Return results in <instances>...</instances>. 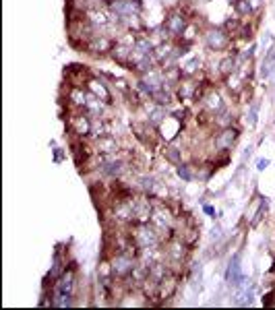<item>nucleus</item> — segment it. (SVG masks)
Segmentation results:
<instances>
[{"label": "nucleus", "instance_id": "f257e3e1", "mask_svg": "<svg viewBox=\"0 0 275 310\" xmlns=\"http://www.w3.org/2000/svg\"><path fill=\"white\" fill-rule=\"evenodd\" d=\"M135 256L124 254V253H116V256L112 258V273L116 277H129L135 271Z\"/></svg>", "mask_w": 275, "mask_h": 310}, {"label": "nucleus", "instance_id": "f03ea898", "mask_svg": "<svg viewBox=\"0 0 275 310\" xmlns=\"http://www.w3.org/2000/svg\"><path fill=\"white\" fill-rule=\"evenodd\" d=\"M205 44H207L209 50H215V52H221L230 46V35L228 31H221V29H211V31L205 35Z\"/></svg>", "mask_w": 275, "mask_h": 310}, {"label": "nucleus", "instance_id": "7ed1b4c3", "mask_svg": "<svg viewBox=\"0 0 275 310\" xmlns=\"http://www.w3.org/2000/svg\"><path fill=\"white\" fill-rule=\"evenodd\" d=\"M164 31L165 33H170L172 37H178L186 31V17L182 13H174L170 15L168 19H165V23H164Z\"/></svg>", "mask_w": 275, "mask_h": 310}, {"label": "nucleus", "instance_id": "20e7f679", "mask_svg": "<svg viewBox=\"0 0 275 310\" xmlns=\"http://www.w3.org/2000/svg\"><path fill=\"white\" fill-rule=\"evenodd\" d=\"M225 282L232 283V285H236V287H238V285L244 282L242 269H240V254H234V258L230 261L228 271H225Z\"/></svg>", "mask_w": 275, "mask_h": 310}, {"label": "nucleus", "instance_id": "39448f33", "mask_svg": "<svg viewBox=\"0 0 275 310\" xmlns=\"http://www.w3.org/2000/svg\"><path fill=\"white\" fill-rule=\"evenodd\" d=\"M64 77L71 81L75 87H81L85 81H89V77H87V71L81 66V64H71L64 68Z\"/></svg>", "mask_w": 275, "mask_h": 310}, {"label": "nucleus", "instance_id": "423d86ee", "mask_svg": "<svg viewBox=\"0 0 275 310\" xmlns=\"http://www.w3.org/2000/svg\"><path fill=\"white\" fill-rule=\"evenodd\" d=\"M73 287H75V273L71 269V271H64L60 277H58L52 294H73Z\"/></svg>", "mask_w": 275, "mask_h": 310}, {"label": "nucleus", "instance_id": "0eeeda50", "mask_svg": "<svg viewBox=\"0 0 275 310\" xmlns=\"http://www.w3.org/2000/svg\"><path fill=\"white\" fill-rule=\"evenodd\" d=\"M114 48V42L112 39H108V37H104V35H100V37H93L89 44H87V52H93V54H106L108 50H112Z\"/></svg>", "mask_w": 275, "mask_h": 310}, {"label": "nucleus", "instance_id": "6e6552de", "mask_svg": "<svg viewBox=\"0 0 275 310\" xmlns=\"http://www.w3.org/2000/svg\"><path fill=\"white\" fill-rule=\"evenodd\" d=\"M236 139H238V131L236 128H223V131L218 135V139H215V147L218 149H230Z\"/></svg>", "mask_w": 275, "mask_h": 310}, {"label": "nucleus", "instance_id": "1a4fd4ad", "mask_svg": "<svg viewBox=\"0 0 275 310\" xmlns=\"http://www.w3.org/2000/svg\"><path fill=\"white\" fill-rule=\"evenodd\" d=\"M273 68H275V52H273V50H269L267 56H265V60H263V64H261V77L263 79H269L271 73H273Z\"/></svg>", "mask_w": 275, "mask_h": 310}, {"label": "nucleus", "instance_id": "9d476101", "mask_svg": "<svg viewBox=\"0 0 275 310\" xmlns=\"http://www.w3.org/2000/svg\"><path fill=\"white\" fill-rule=\"evenodd\" d=\"M234 11L238 17H248L252 13V4H250V0H234Z\"/></svg>", "mask_w": 275, "mask_h": 310}, {"label": "nucleus", "instance_id": "9b49d317", "mask_svg": "<svg viewBox=\"0 0 275 310\" xmlns=\"http://www.w3.org/2000/svg\"><path fill=\"white\" fill-rule=\"evenodd\" d=\"M203 104L207 106L213 114H218V112H221V110H223V102L220 99V95H218V93H215V95H213V93H211V95H207V97L203 99Z\"/></svg>", "mask_w": 275, "mask_h": 310}, {"label": "nucleus", "instance_id": "f8f14e48", "mask_svg": "<svg viewBox=\"0 0 275 310\" xmlns=\"http://www.w3.org/2000/svg\"><path fill=\"white\" fill-rule=\"evenodd\" d=\"M234 71H236V58H232V56L223 58V60H221V73H223V75H230V73H234Z\"/></svg>", "mask_w": 275, "mask_h": 310}, {"label": "nucleus", "instance_id": "ddd939ff", "mask_svg": "<svg viewBox=\"0 0 275 310\" xmlns=\"http://www.w3.org/2000/svg\"><path fill=\"white\" fill-rule=\"evenodd\" d=\"M178 176L184 180V182H191V180H192V172H191V169H189V166H178Z\"/></svg>", "mask_w": 275, "mask_h": 310}, {"label": "nucleus", "instance_id": "4468645a", "mask_svg": "<svg viewBox=\"0 0 275 310\" xmlns=\"http://www.w3.org/2000/svg\"><path fill=\"white\" fill-rule=\"evenodd\" d=\"M257 110H259V102H257V104H252L250 112H248V124H250V126L257 124Z\"/></svg>", "mask_w": 275, "mask_h": 310}, {"label": "nucleus", "instance_id": "2eb2a0df", "mask_svg": "<svg viewBox=\"0 0 275 310\" xmlns=\"http://www.w3.org/2000/svg\"><path fill=\"white\" fill-rule=\"evenodd\" d=\"M265 209H267V203H261V205H259V211H257V217H254L252 222H250V225H257V224L261 222V219H263V213H265Z\"/></svg>", "mask_w": 275, "mask_h": 310}, {"label": "nucleus", "instance_id": "dca6fc26", "mask_svg": "<svg viewBox=\"0 0 275 310\" xmlns=\"http://www.w3.org/2000/svg\"><path fill=\"white\" fill-rule=\"evenodd\" d=\"M271 162H269V159H259V162H257V169H261V172H263V169L265 168H267Z\"/></svg>", "mask_w": 275, "mask_h": 310}, {"label": "nucleus", "instance_id": "f3484780", "mask_svg": "<svg viewBox=\"0 0 275 310\" xmlns=\"http://www.w3.org/2000/svg\"><path fill=\"white\" fill-rule=\"evenodd\" d=\"M168 157L174 159V162H178V151H176L174 147H170V149H168Z\"/></svg>", "mask_w": 275, "mask_h": 310}, {"label": "nucleus", "instance_id": "a211bd4d", "mask_svg": "<svg viewBox=\"0 0 275 310\" xmlns=\"http://www.w3.org/2000/svg\"><path fill=\"white\" fill-rule=\"evenodd\" d=\"M203 211L207 213V215H211V217H215V209L211 205H203Z\"/></svg>", "mask_w": 275, "mask_h": 310}, {"label": "nucleus", "instance_id": "6ab92c4d", "mask_svg": "<svg viewBox=\"0 0 275 310\" xmlns=\"http://www.w3.org/2000/svg\"><path fill=\"white\" fill-rule=\"evenodd\" d=\"M201 2H207V0H201Z\"/></svg>", "mask_w": 275, "mask_h": 310}]
</instances>
